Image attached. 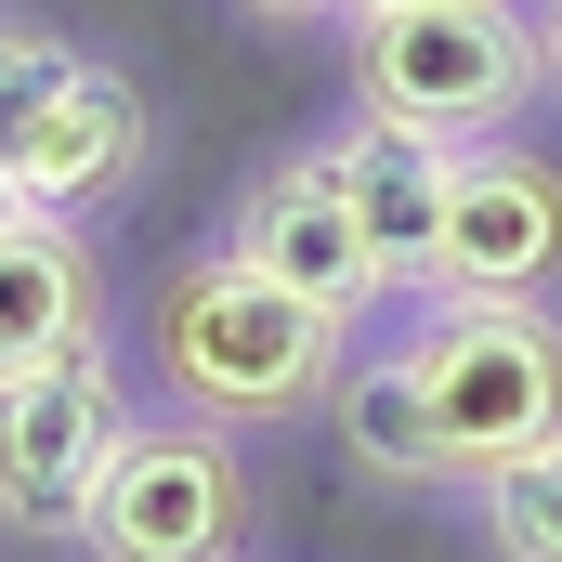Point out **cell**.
<instances>
[{
  "label": "cell",
  "instance_id": "11",
  "mask_svg": "<svg viewBox=\"0 0 562 562\" xmlns=\"http://www.w3.org/2000/svg\"><path fill=\"white\" fill-rule=\"evenodd\" d=\"M327 419H340V458L380 471V484H458V471H445V431H431V393H419L406 353H340Z\"/></svg>",
  "mask_w": 562,
  "mask_h": 562
},
{
  "label": "cell",
  "instance_id": "4",
  "mask_svg": "<svg viewBox=\"0 0 562 562\" xmlns=\"http://www.w3.org/2000/svg\"><path fill=\"white\" fill-rule=\"evenodd\" d=\"M132 380H119V353H105V327L92 340H66V353H40V367H13L0 380V524H26V537H79V510H92V484H105V458L132 445Z\"/></svg>",
  "mask_w": 562,
  "mask_h": 562
},
{
  "label": "cell",
  "instance_id": "5",
  "mask_svg": "<svg viewBox=\"0 0 562 562\" xmlns=\"http://www.w3.org/2000/svg\"><path fill=\"white\" fill-rule=\"evenodd\" d=\"M236 537H249V458L223 419H132L79 510L92 562H236Z\"/></svg>",
  "mask_w": 562,
  "mask_h": 562
},
{
  "label": "cell",
  "instance_id": "1",
  "mask_svg": "<svg viewBox=\"0 0 562 562\" xmlns=\"http://www.w3.org/2000/svg\"><path fill=\"white\" fill-rule=\"evenodd\" d=\"M144 353H157V380L183 393V419L249 431V419H301V406H327L353 327L314 314V301H288L276 276H249L236 249H210V262H183V276L157 288Z\"/></svg>",
  "mask_w": 562,
  "mask_h": 562
},
{
  "label": "cell",
  "instance_id": "10",
  "mask_svg": "<svg viewBox=\"0 0 562 562\" xmlns=\"http://www.w3.org/2000/svg\"><path fill=\"white\" fill-rule=\"evenodd\" d=\"M92 327H105V276H92L79 223L13 210L0 223V380L40 367V353H66V340H92Z\"/></svg>",
  "mask_w": 562,
  "mask_h": 562
},
{
  "label": "cell",
  "instance_id": "17",
  "mask_svg": "<svg viewBox=\"0 0 562 562\" xmlns=\"http://www.w3.org/2000/svg\"><path fill=\"white\" fill-rule=\"evenodd\" d=\"M353 13H406V0H353Z\"/></svg>",
  "mask_w": 562,
  "mask_h": 562
},
{
  "label": "cell",
  "instance_id": "8",
  "mask_svg": "<svg viewBox=\"0 0 562 562\" xmlns=\"http://www.w3.org/2000/svg\"><path fill=\"white\" fill-rule=\"evenodd\" d=\"M327 170H340V196H353V236H367L380 288H431V249H445V183H458V144H431V132H393V119H367V105H353V132L327 144Z\"/></svg>",
  "mask_w": 562,
  "mask_h": 562
},
{
  "label": "cell",
  "instance_id": "9",
  "mask_svg": "<svg viewBox=\"0 0 562 562\" xmlns=\"http://www.w3.org/2000/svg\"><path fill=\"white\" fill-rule=\"evenodd\" d=\"M0 170H13V196H26V210L79 223L92 196H119V183L144 170V92L119 79V66H79V79L53 92V119L13 144Z\"/></svg>",
  "mask_w": 562,
  "mask_h": 562
},
{
  "label": "cell",
  "instance_id": "2",
  "mask_svg": "<svg viewBox=\"0 0 562 562\" xmlns=\"http://www.w3.org/2000/svg\"><path fill=\"white\" fill-rule=\"evenodd\" d=\"M537 13L524 0H406L353 13V105L431 144H497L537 92Z\"/></svg>",
  "mask_w": 562,
  "mask_h": 562
},
{
  "label": "cell",
  "instance_id": "15",
  "mask_svg": "<svg viewBox=\"0 0 562 562\" xmlns=\"http://www.w3.org/2000/svg\"><path fill=\"white\" fill-rule=\"evenodd\" d=\"M249 13H353V0H249Z\"/></svg>",
  "mask_w": 562,
  "mask_h": 562
},
{
  "label": "cell",
  "instance_id": "12",
  "mask_svg": "<svg viewBox=\"0 0 562 562\" xmlns=\"http://www.w3.org/2000/svg\"><path fill=\"white\" fill-rule=\"evenodd\" d=\"M484 537L497 562H562V431L524 445L510 471H484Z\"/></svg>",
  "mask_w": 562,
  "mask_h": 562
},
{
  "label": "cell",
  "instance_id": "13",
  "mask_svg": "<svg viewBox=\"0 0 562 562\" xmlns=\"http://www.w3.org/2000/svg\"><path fill=\"white\" fill-rule=\"evenodd\" d=\"M79 66H92V53H66L53 26H13V13H0V157L53 119V92H66Z\"/></svg>",
  "mask_w": 562,
  "mask_h": 562
},
{
  "label": "cell",
  "instance_id": "14",
  "mask_svg": "<svg viewBox=\"0 0 562 562\" xmlns=\"http://www.w3.org/2000/svg\"><path fill=\"white\" fill-rule=\"evenodd\" d=\"M524 13H537V66L562 79V0H524Z\"/></svg>",
  "mask_w": 562,
  "mask_h": 562
},
{
  "label": "cell",
  "instance_id": "6",
  "mask_svg": "<svg viewBox=\"0 0 562 562\" xmlns=\"http://www.w3.org/2000/svg\"><path fill=\"white\" fill-rule=\"evenodd\" d=\"M537 288H562V170L537 144H458L431 301H537Z\"/></svg>",
  "mask_w": 562,
  "mask_h": 562
},
{
  "label": "cell",
  "instance_id": "3",
  "mask_svg": "<svg viewBox=\"0 0 562 562\" xmlns=\"http://www.w3.org/2000/svg\"><path fill=\"white\" fill-rule=\"evenodd\" d=\"M406 367H419V393H431V431H445V471L458 484L510 471L524 445L562 431V327L537 301H445L406 340Z\"/></svg>",
  "mask_w": 562,
  "mask_h": 562
},
{
  "label": "cell",
  "instance_id": "16",
  "mask_svg": "<svg viewBox=\"0 0 562 562\" xmlns=\"http://www.w3.org/2000/svg\"><path fill=\"white\" fill-rule=\"evenodd\" d=\"M13 210H26V196H13V170H0V223H13Z\"/></svg>",
  "mask_w": 562,
  "mask_h": 562
},
{
  "label": "cell",
  "instance_id": "7",
  "mask_svg": "<svg viewBox=\"0 0 562 562\" xmlns=\"http://www.w3.org/2000/svg\"><path fill=\"white\" fill-rule=\"evenodd\" d=\"M236 262L276 276L288 301H314V314H340V327L380 301V262H367V236H353V196H340L327 144H314V157H276V170L249 183V210H236Z\"/></svg>",
  "mask_w": 562,
  "mask_h": 562
}]
</instances>
